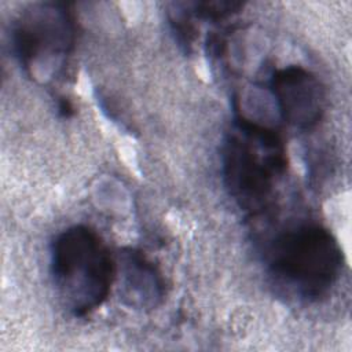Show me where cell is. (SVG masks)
Masks as SVG:
<instances>
[{
  "mask_svg": "<svg viewBox=\"0 0 352 352\" xmlns=\"http://www.w3.org/2000/svg\"><path fill=\"white\" fill-rule=\"evenodd\" d=\"M267 270L278 286L305 301L326 297L337 285L344 265L336 236L316 223L282 230L267 246Z\"/></svg>",
  "mask_w": 352,
  "mask_h": 352,
  "instance_id": "cell-1",
  "label": "cell"
},
{
  "mask_svg": "<svg viewBox=\"0 0 352 352\" xmlns=\"http://www.w3.org/2000/svg\"><path fill=\"white\" fill-rule=\"evenodd\" d=\"M224 184L249 213L264 210L286 170V150L271 128L243 114L235 118L221 153Z\"/></svg>",
  "mask_w": 352,
  "mask_h": 352,
  "instance_id": "cell-2",
  "label": "cell"
},
{
  "mask_svg": "<svg viewBox=\"0 0 352 352\" xmlns=\"http://www.w3.org/2000/svg\"><path fill=\"white\" fill-rule=\"evenodd\" d=\"M51 274L58 296L77 318L96 311L116 282V258L100 235L77 224L58 234L51 245Z\"/></svg>",
  "mask_w": 352,
  "mask_h": 352,
  "instance_id": "cell-3",
  "label": "cell"
},
{
  "mask_svg": "<svg viewBox=\"0 0 352 352\" xmlns=\"http://www.w3.org/2000/svg\"><path fill=\"white\" fill-rule=\"evenodd\" d=\"M12 50L23 70L36 81L52 80L63 69L76 44L73 12L63 3H34L12 26Z\"/></svg>",
  "mask_w": 352,
  "mask_h": 352,
  "instance_id": "cell-4",
  "label": "cell"
},
{
  "mask_svg": "<svg viewBox=\"0 0 352 352\" xmlns=\"http://www.w3.org/2000/svg\"><path fill=\"white\" fill-rule=\"evenodd\" d=\"M270 89L279 114L287 124L311 129L320 121L326 95L320 81L309 70L302 66L278 69L271 77Z\"/></svg>",
  "mask_w": 352,
  "mask_h": 352,
  "instance_id": "cell-5",
  "label": "cell"
},
{
  "mask_svg": "<svg viewBox=\"0 0 352 352\" xmlns=\"http://www.w3.org/2000/svg\"><path fill=\"white\" fill-rule=\"evenodd\" d=\"M120 300L136 311H151L165 297L160 268L142 252L126 248L116 258V282Z\"/></svg>",
  "mask_w": 352,
  "mask_h": 352,
  "instance_id": "cell-6",
  "label": "cell"
},
{
  "mask_svg": "<svg viewBox=\"0 0 352 352\" xmlns=\"http://www.w3.org/2000/svg\"><path fill=\"white\" fill-rule=\"evenodd\" d=\"M59 110H60V113L65 116V117H69L72 113H73V106H72V103L67 100V99H62L60 102H59Z\"/></svg>",
  "mask_w": 352,
  "mask_h": 352,
  "instance_id": "cell-7",
  "label": "cell"
}]
</instances>
